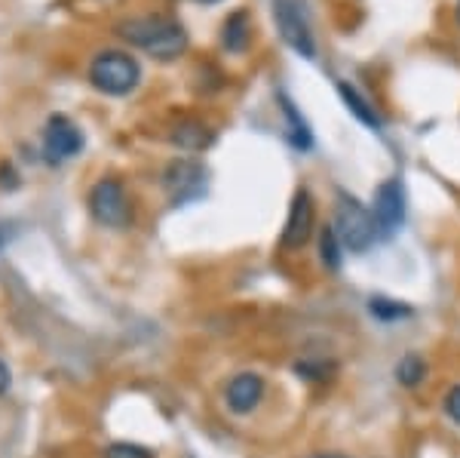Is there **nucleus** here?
<instances>
[{"label": "nucleus", "instance_id": "obj_3", "mask_svg": "<svg viewBox=\"0 0 460 458\" xmlns=\"http://www.w3.org/2000/svg\"><path fill=\"white\" fill-rule=\"evenodd\" d=\"M89 80H93L95 90H102L105 95H126L138 86L142 68L123 49H105V53H99L93 58V65H89Z\"/></svg>", "mask_w": 460, "mask_h": 458}, {"label": "nucleus", "instance_id": "obj_17", "mask_svg": "<svg viewBox=\"0 0 460 458\" xmlns=\"http://www.w3.org/2000/svg\"><path fill=\"white\" fill-rule=\"evenodd\" d=\"M316 247H319V262H323L325 271H338L341 268V240L335 234V228H323L316 238Z\"/></svg>", "mask_w": 460, "mask_h": 458}, {"label": "nucleus", "instance_id": "obj_2", "mask_svg": "<svg viewBox=\"0 0 460 458\" xmlns=\"http://www.w3.org/2000/svg\"><path fill=\"white\" fill-rule=\"evenodd\" d=\"M335 234L341 240V247L350 249V253H368L381 234H377L375 216L372 210H366L356 197L350 194H338V206H335Z\"/></svg>", "mask_w": 460, "mask_h": 458}, {"label": "nucleus", "instance_id": "obj_9", "mask_svg": "<svg viewBox=\"0 0 460 458\" xmlns=\"http://www.w3.org/2000/svg\"><path fill=\"white\" fill-rule=\"evenodd\" d=\"M84 148V132H80L77 123L65 114H53L47 121V130H43V151L53 164H62V160H71L80 154Z\"/></svg>", "mask_w": 460, "mask_h": 458}, {"label": "nucleus", "instance_id": "obj_7", "mask_svg": "<svg viewBox=\"0 0 460 458\" xmlns=\"http://www.w3.org/2000/svg\"><path fill=\"white\" fill-rule=\"evenodd\" d=\"M372 216L377 225V234L381 240L393 238L399 228L405 225V188L399 179H387L377 184L375 201H372Z\"/></svg>", "mask_w": 460, "mask_h": 458}, {"label": "nucleus", "instance_id": "obj_20", "mask_svg": "<svg viewBox=\"0 0 460 458\" xmlns=\"http://www.w3.org/2000/svg\"><path fill=\"white\" fill-rule=\"evenodd\" d=\"M442 409H445V416L451 418L455 425H460V385H455L445 394V400H442Z\"/></svg>", "mask_w": 460, "mask_h": 458}, {"label": "nucleus", "instance_id": "obj_19", "mask_svg": "<svg viewBox=\"0 0 460 458\" xmlns=\"http://www.w3.org/2000/svg\"><path fill=\"white\" fill-rule=\"evenodd\" d=\"M105 458H154V453L147 446H138V443H111L105 449Z\"/></svg>", "mask_w": 460, "mask_h": 458}, {"label": "nucleus", "instance_id": "obj_8", "mask_svg": "<svg viewBox=\"0 0 460 458\" xmlns=\"http://www.w3.org/2000/svg\"><path fill=\"white\" fill-rule=\"evenodd\" d=\"M163 184H166L172 203L181 206L206 194L209 173H206V166L197 164V160H175V164L166 169V175H163Z\"/></svg>", "mask_w": 460, "mask_h": 458}, {"label": "nucleus", "instance_id": "obj_4", "mask_svg": "<svg viewBox=\"0 0 460 458\" xmlns=\"http://www.w3.org/2000/svg\"><path fill=\"white\" fill-rule=\"evenodd\" d=\"M89 212L105 228H126L132 221V201L126 194L123 182L102 179L89 194Z\"/></svg>", "mask_w": 460, "mask_h": 458}, {"label": "nucleus", "instance_id": "obj_22", "mask_svg": "<svg viewBox=\"0 0 460 458\" xmlns=\"http://www.w3.org/2000/svg\"><path fill=\"white\" fill-rule=\"evenodd\" d=\"M314 458H347V455H314Z\"/></svg>", "mask_w": 460, "mask_h": 458}, {"label": "nucleus", "instance_id": "obj_5", "mask_svg": "<svg viewBox=\"0 0 460 458\" xmlns=\"http://www.w3.org/2000/svg\"><path fill=\"white\" fill-rule=\"evenodd\" d=\"M273 19L283 34V40L295 49L301 58H316V37L310 31V22L304 16V6L298 0H273Z\"/></svg>", "mask_w": 460, "mask_h": 458}, {"label": "nucleus", "instance_id": "obj_14", "mask_svg": "<svg viewBox=\"0 0 460 458\" xmlns=\"http://www.w3.org/2000/svg\"><path fill=\"white\" fill-rule=\"evenodd\" d=\"M338 93H341V99L347 102V108L353 111L356 121H362L366 127H372V130L381 127V117H377V111H375L372 105H368V102L362 99V95L356 93L350 84H344V80H341V84H338Z\"/></svg>", "mask_w": 460, "mask_h": 458}, {"label": "nucleus", "instance_id": "obj_6", "mask_svg": "<svg viewBox=\"0 0 460 458\" xmlns=\"http://www.w3.org/2000/svg\"><path fill=\"white\" fill-rule=\"evenodd\" d=\"M314 228H316V201L310 197L307 188H298L288 203V216L283 225V238H279V247L283 249H304L310 240H314Z\"/></svg>", "mask_w": 460, "mask_h": 458}, {"label": "nucleus", "instance_id": "obj_16", "mask_svg": "<svg viewBox=\"0 0 460 458\" xmlns=\"http://www.w3.org/2000/svg\"><path fill=\"white\" fill-rule=\"evenodd\" d=\"M368 311H372L375 320L381 323H396V320H408L414 311L411 305H405V301H393V299H384V295H375L372 301H368Z\"/></svg>", "mask_w": 460, "mask_h": 458}, {"label": "nucleus", "instance_id": "obj_21", "mask_svg": "<svg viewBox=\"0 0 460 458\" xmlns=\"http://www.w3.org/2000/svg\"><path fill=\"white\" fill-rule=\"evenodd\" d=\"M10 385H13V375H10V366L0 360V394H6L10 391Z\"/></svg>", "mask_w": 460, "mask_h": 458}, {"label": "nucleus", "instance_id": "obj_24", "mask_svg": "<svg viewBox=\"0 0 460 458\" xmlns=\"http://www.w3.org/2000/svg\"><path fill=\"white\" fill-rule=\"evenodd\" d=\"M457 22H460V4H457Z\"/></svg>", "mask_w": 460, "mask_h": 458}, {"label": "nucleus", "instance_id": "obj_18", "mask_svg": "<svg viewBox=\"0 0 460 458\" xmlns=\"http://www.w3.org/2000/svg\"><path fill=\"white\" fill-rule=\"evenodd\" d=\"M295 369H298V375H304L307 382H329L332 373H335V364L325 357H310V360H301Z\"/></svg>", "mask_w": 460, "mask_h": 458}, {"label": "nucleus", "instance_id": "obj_23", "mask_svg": "<svg viewBox=\"0 0 460 458\" xmlns=\"http://www.w3.org/2000/svg\"><path fill=\"white\" fill-rule=\"evenodd\" d=\"M199 4H221V0H199Z\"/></svg>", "mask_w": 460, "mask_h": 458}, {"label": "nucleus", "instance_id": "obj_11", "mask_svg": "<svg viewBox=\"0 0 460 458\" xmlns=\"http://www.w3.org/2000/svg\"><path fill=\"white\" fill-rule=\"evenodd\" d=\"M279 108H283V117H286L288 142H292L295 148H301V151H307V148H314V132H310L307 121H304L301 111L295 108V102L288 99L286 93H279Z\"/></svg>", "mask_w": 460, "mask_h": 458}, {"label": "nucleus", "instance_id": "obj_15", "mask_svg": "<svg viewBox=\"0 0 460 458\" xmlns=\"http://www.w3.org/2000/svg\"><path fill=\"white\" fill-rule=\"evenodd\" d=\"M427 379V360L418 357V354H405L396 366V382L402 388H420Z\"/></svg>", "mask_w": 460, "mask_h": 458}, {"label": "nucleus", "instance_id": "obj_12", "mask_svg": "<svg viewBox=\"0 0 460 458\" xmlns=\"http://www.w3.org/2000/svg\"><path fill=\"white\" fill-rule=\"evenodd\" d=\"M215 139V132L209 127H203L199 121H181L178 127L172 130V142L184 151H203L209 148Z\"/></svg>", "mask_w": 460, "mask_h": 458}, {"label": "nucleus", "instance_id": "obj_13", "mask_svg": "<svg viewBox=\"0 0 460 458\" xmlns=\"http://www.w3.org/2000/svg\"><path fill=\"white\" fill-rule=\"evenodd\" d=\"M249 40H252V28H249L246 13H234V16H227L225 28H221V43H225L227 53H246Z\"/></svg>", "mask_w": 460, "mask_h": 458}, {"label": "nucleus", "instance_id": "obj_10", "mask_svg": "<svg viewBox=\"0 0 460 458\" xmlns=\"http://www.w3.org/2000/svg\"><path fill=\"white\" fill-rule=\"evenodd\" d=\"M261 397H264V379L258 373L234 375L225 388V403L234 416H249L252 409H258Z\"/></svg>", "mask_w": 460, "mask_h": 458}, {"label": "nucleus", "instance_id": "obj_1", "mask_svg": "<svg viewBox=\"0 0 460 458\" xmlns=\"http://www.w3.org/2000/svg\"><path fill=\"white\" fill-rule=\"evenodd\" d=\"M126 43L154 58H178L188 49V31L169 16H136L117 25Z\"/></svg>", "mask_w": 460, "mask_h": 458}]
</instances>
